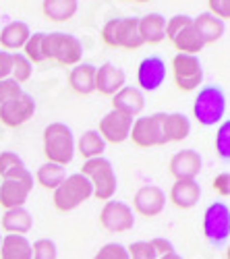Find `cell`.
<instances>
[{"mask_svg":"<svg viewBox=\"0 0 230 259\" xmlns=\"http://www.w3.org/2000/svg\"><path fill=\"white\" fill-rule=\"evenodd\" d=\"M81 175L91 183L94 199H100V201L106 203L116 195L118 179H116L114 166L108 158L100 156V158H94V160H85L81 164Z\"/></svg>","mask_w":230,"mask_h":259,"instance_id":"cell-1","label":"cell"},{"mask_svg":"<svg viewBox=\"0 0 230 259\" xmlns=\"http://www.w3.org/2000/svg\"><path fill=\"white\" fill-rule=\"evenodd\" d=\"M75 135L65 122H50L44 128V156L48 162L67 166L75 158Z\"/></svg>","mask_w":230,"mask_h":259,"instance_id":"cell-2","label":"cell"},{"mask_svg":"<svg viewBox=\"0 0 230 259\" xmlns=\"http://www.w3.org/2000/svg\"><path fill=\"white\" fill-rule=\"evenodd\" d=\"M102 41L108 48H122V50H137L143 44L139 33V19L137 17H114L106 21L102 27Z\"/></svg>","mask_w":230,"mask_h":259,"instance_id":"cell-3","label":"cell"},{"mask_svg":"<svg viewBox=\"0 0 230 259\" xmlns=\"http://www.w3.org/2000/svg\"><path fill=\"white\" fill-rule=\"evenodd\" d=\"M193 116L201 126H218L226 120V96L218 85L199 88L193 102Z\"/></svg>","mask_w":230,"mask_h":259,"instance_id":"cell-4","label":"cell"},{"mask_svg":"<svg viewBox=\"0 0 230 259\" xmlns=\"http://www.w3.org/2000/svg\"><path fill=\"white\" fill-rule=\"evenodd\" d=\"M54 193L52 197V205L56 211L60 213H71L73 209L81 207L83 203H85L87 199L94 197L91 193V183L81 175V172H77V175H71L67 177L65 181L60 183V187Z\"/></svg>","mask_w":230,"mask_h":259,"instance_id":"cell-5","label":"cell"},{"mask_svg":"<svg viewBox=\"0 0 230 259\" xmlns=\"http://www.w3.org/2000/svg\"><path fill=\"white\" fill-rule=\"evenodd\" d=\"M44 54L46 60H52L60 67H71L79 64L83 58V44L79 37L65 33V31H52L44 37Z\"/></svg>","mask_w":230,"mask_h":259,"instance_id":"cell-6","label":"cell"},{"mask_svg":"<svg viewBox=\"0 0 230 259\" xmlns=\"http://www.w3.org/2000/svg\"><path fill=\"white\" fill-rule=\"evenodd\" d=\"M203 236L212 247H224L230 239V207L224 201H214L203 213Z\"/></svg>","mask_w":230,"mask_h":259,"instance_id":"cell-7","label":"cell"},{"mask_svg":"<svg viewBox=\"0 0 230 259\" xmlns=\"http://www.w3.org/2000/svg\"><path fill=\"white\" fill-rule=\"evenodd\" d=\"M129 139L137 147H143V149L166 145V137H164V112L143 114V116L133 118Z\"/></svg>","mask_w":230,"mask_h":259,"instance_id":"cell-8","label":"cell"},{"mask_svg":"<svg viewBox=\"0 0 230 259\" xmlns=\"http://www.w3.org/2000/svg\"><path fill=\"white\" fill-rule=\"evenodd\" d=\"M170 69H172V81L174 85L185 92V94H189V92H195L201 88V83H203V64L197 56L193 54H178L172 58V64H170Z\"/></svg>","mask_w":230,"mask_h":259,"instance_id":"cell-9","label":"cell"},{"mask_svg":"<svg viewBox=\"0 0 230 259\" xmlns=\"http://www.w3.org/2000/svg\"><path fill=\"white\" fill-rule=\"evenodd\" d=\"M98 222L104 230H108L112 234H122L129 232L135 226V213L131 209V205H127L124 201H116L110 199L104 203V207L100 209Z\"/></svg>","mask_w":230,"mask_h":259,"instance_id":"cell-10","label":"cell"},{"mask_svg":"<svg viewBox=\"0 0 230 259\" xmlns=\"http://www.w3.org/2000/svg\"><path fill=\"white\" fill-rule=\"evenodd\" d=\"M166 75H168V67H166V60L162 56H145L137 67V90H141L143 94L158 92L166 81Z\"/></svg>","mask_w":230,"mask_h":259,"instance_id":"cell-11","label":"cell"},{"mask_svg":"<svg viewBox=\"0 0 230 259\" xmlns=\"http://www.w3.org/2000/svg\"><path fill=\"white\" fill-rule=\"evenodd\" d=\"M166 201H168V197L158 185H143L133 195L131 209L133 213H139L141 218H156L164 211Z\"/></svg>","mask_w":230,"mask_h":259,"instance_id":"cell-12","label":"cell"},{"mask_svg":"<svg viewBox=\"0 0 230 259\" xmlns=\"http://www.w3.org/2000/svg\"><path fill=\"white\" fill-rule=\"evenodd\" d=\"M131 124H133V118L122 114L118 110H110L108 114H104L98 122V133L100 137L112 145H120L129 139V133H131Z\"/></svg>","mask_w":230,"mask_h":259,"instance_id":"cell-13","label":"cell"},{"mask_svg":"<svg viewBox=\"0 0 230 259\" xmlns=\"http://www.w3.org/2000/svg\"><path fill=\"white\" fill-rule=\"evenodd\" d=\"M33 114H35V100L25 92L7 104H0V122L9 128L25 124L27 120L33 118Z\"/></svg>","mask_w":230,"mask_h":259,"instance_id":"cell-14","label":"cell"},{"mask_svg":"<svg viewBox=\"0 0 230 259\" xmlns=\"http://www.w3.org/2000/svg\"><path fill=\"white\" fill-rule=\"evenodd\" d=\"M35 187V179L31 181H21V179H7L0 183V207L7 209H17L25 207L29 193Z\"/></svg>","mask_w":230,"mask_h":259,"instance_id":"cell-15","label":"cell"},{"mask_svg":"<svg viewBox=\"0 0 230 259\" xmlns=\"http://www.w3.org/2000/svg\"><path fill=\"white\" fill-rule=\"evenodd\" d=\"M201 168H203V160L195 149H180V152H176L170 158V164H168V172L174 181L197 179Z\"/></svg>","mask_w":230,"mask_h":259,"instance_id":"cell-16","label":"cell"},{"mask_svg":"<svg viewBox=\"0 0 230 259\" xmlns=\"http://www.w3.org/2000/svg\"><path fill=\"white\" fill-rule=\"evenodd\" d=\"M124 81H127L124 71L112 62H104L102 67L96 69V92L102 96L112 98L116 92L124 88Z\"/></svg>","mask_w":230,"mask_h":259,"instance_id":"cell-17","label":"cell"},{"mask_svg":"<svg viewBox=\"0 0 230 259\" xmlns=\"http://www.w3.org/2000/svg\"><path fill=\"white\" fill-rule=\"evenodd\" d=\"M145 108V94L131 85H124L120 92L112 96V110H118L131 118H137Z\"/></svg>","mask_w":230,"mask_h":259,"instance_id":"cell-18","label":"cell"},{"mask_svg":"<svg viewBox=\"0 0 230 259\" xmlns=\"http://www.w3.org/2000/svg\"><path fill=\"white\" fill-rule=\"evenodd\" d=\"M201 199V187L195 179L174 181L170 189V203L178 209H193Z\"/></svg>","mask_w":230,"mask_h":259,"instance_id":"cell-19","label":"cell"},{"mask_svg":"<svg viewBox=\"0 0 230 259\" xmlns=\"http://www.w3.org/2000/svg\"><path fill=\"white\" fill-rule=\"evenodd\" d=\"M96 64L79 62L69 73V88L79 96H89L96 92Z\"/></svg>","mask_w":230,"mask_h":259,"instance_id":"cell-20","label":"cell"},{"mask_svg":"<svg viewBox=\"0 0 230 259\" xmlns=\"http://www.w3.org/2000/svg\"><path fill=\"white\" fill-rule=\"evenodd\" d=\"M29 35H31V29L27 23H23V21H11L9 25L0 27V46L11 54L21 52L25 41L29 39Z\"/></svg>","mask_w":230,"mask_h":259,"instance_id":"cell-21","label":"cell"},{"mask_svg":"<svg viewBox=\"0 0 230 259\" xmlns=\"http://www.w3.org/2000/svg\"><path fill=\"white\" fill-rule=\"evenodd\" d=\"M139 33L143 44H162L166 39V17L160 13H150L139 19Z\"/></svg>","mask_w":230,"mask_h":259,"instance_id":"cell-22","label":"cell"},{"mask_svg":"<svg viewBox=\"0 0 230 259\" xmlns=\"http://www.w3.org/2000/svg\"><path fill=\"white\" fill-rule=\"evenodd\" d=\"M5 234H17V236H27V232L33 228V218L25 207L7 209L0 220Z\"/></svg>","mask_w":230,"mask_h":259,"instance_id":"cell-23","label":"cell"},{"mask_svg":"<svg viewBox=\"0 0 230 259\" xmlns=\"http://www.w3.org/2000/svg\"><path fill=\"white\" fill-rule=\"evenodd\" d=\"M193 27L195 31L199 33V37L203 39V44H214V41H218L224 31H226V25H224V21H220L218 17L210 15V13H201L193 19Z\"/></svg>","mask_w":230,"mask_h":259,"instance_id":"cell-24","label":"cell"},{"mask_svg":"<svg viewBox=\"0 0 230 259\" xmlns=\"http://www.w3.org/2000/svg\"><path fill=\"white\" fill-rule=\"evenodd\" d=\"M191 135V120L180 112H164V137L166 143H180Z\"/></svg>","mask_w":230,"mask_h":259,"instance_id":"cell-25","label":"cell"},{"mask_svg":"<svg viewBox=\"0 0 230 259\" xmlns=\"http://www.w3.org/2000/svg\"><path fill=\"white\" fill-rule=\"evenodd\" d=\"M79 9V0H41V15L52 23H65L73 19Z\"/></svg>","mask_w":230,"mask_h":259,"instance_id":"cell-26","label":"cell"},{"mask_svg":"<svg viewBox=\"0 0 230 259\" xmlns=\"http://www.w3.org/2000/svg\"><path fill=\"white\" fill-rule=\"evenodd\" d=\"M0 259H31V243L27 236L5 234L0 243Z\"/></svg>","mask_w":230,"mask_h":259,"instance_id":"cell-27","label":"cell"},{"mask_svg":"<svg viewBox=\"0 0 230 259\" xmlns=\"http://www.w3.org/2000/svg\"><path fill=\"white\" fill-rule=\"evenodd\" d=\"M75 152L83 160L100 158V156H104V152H106V141L100 137L98 131H85L75 141Z\"/></svg>","mask_w":230,"mask_h":259,"instance_id":"cell-28","label":"cell"},{"mask_svg":"<svg viewBox=\"0 0 230 259\" xmlns=\"http://www.w3.org/2000/svg\"><path fill=\"white\" fill-rule=\"evenodd\" d=\"M170 44L176 48L178 54H193V56H197V54L205 48L203 39H201L199 33L195 31L193 23H191L189 27H185L182 31H178V33L170 39Z\"/></svg>","mask_w":230,"mask_h":259,"instance_id":"cell-29","label":"cell"},{"mask_svg":"<svg viewBox=\"0 0 230 259\" xmlns=\"http://www.w3.org/2000/svg\"><path fill=\"white\" fill-rule=\"evenodd\" d=\"M69 175H67V170L65 166H58V164H52V162H46V164H41L37 168V175L33 177L35 183L41 187V189H46V191H56L60 187V183L65 181Z\"/></svg>","mask_w":230,"mask_h":259,"instance_id":"cell-30","label":"cell"},{"mask_svg":"<svg viewBox=\"0 0 230 259\" xmlns=\"http://www.w3.org/2000/svg\"><path fill=\"white\" fill-rule=\"evenodd\" d=\"M27 166L23 162L19 154L15 152H0V179L7 181V179H15L23 172Z\"/></svg>","mask_w":230,"mask_h":259,"instance_id":"cell-31","label":"cell"},{"mask_svg":"<svg viewBox=\"0 0 230 259\" xmlns=\"http://www.w3.org/2000/svg\"><path fill=\"white\" fill-rule=\"evenodd\" d=\"M44 31H35L29 35V39L25 41L23 46V56L31 62V64H39V62H46V54H44Z\"/></svg>","mask_w":230,"mask_h":259,"instance_id":"cell-32","label":"cell"},{"mask_svg":"<svg viewBox=\"0 0 230 259\" xmlns=\"http://www.w3.org/2000/svg\"><path fill=\"white\" fill-rule=\"evenodd\" d=\"M33 75V64L23 56V52H13V67H11V79H15L19 85L29 81Z\"/></svg>","mask_w":230,"mask_h":259,"instance_id":"cell-33","label":"cell"},{"mask_svg":"<svg viewBox=\"0 0 230 259\" xmlns=\"http://www.w3.org/2000/svg\"><path fill=\"white\" fill-rule=\"evenodd\" d=\"M216 154L224 162L230 160V122H228V118L218 124V131H216Z\"/></svg>","mask_w":230,"mask_h":259,"instance_id":"cell-34","label":"cell"},{"mask_svg":"<svg viewBox=\"0 0 230 259\" xmlns=\"http://www.w3.org/2000/svg\"><path fill=\"white\" fill-rule=\"evenodd\" d=\"M56 257H58V249L54 241L37 239L35 243H31V259H56Z\"/></svg>","mask_w":230,"mask_h":259,"instance_id":"cell-35","label":"cell"},{"mask_svg":"<svg viewBox=\"0 0 230 259\" xmlns=\"http://www.w3.org/2000/svg\"><path fill=\"white\" fill-rule=\"evenodd\" d=\"M127 255L129 259H158L154 247L150 241H135L127 247Z\"/></svg>","mask_w":230,"mask_h":259,"instance_id":"cell-36","label":"cell"},{"mask_svg":"<svg viewBox=\"0 0 230 259\" xmlns=\"http://www.w3.org/2000/svg\"><path fill=\"white\" fill-rule=\"evenodd\" d=\"M191 23H193V19L189 15H172L170 19H166V39H172L178 31L189 27Z\"/></svg>","mask_w":230,"mask_h":259,"instance_id":"cell-37","label":"cell"},{"mask_svg":"<svg viewBox=\"0 0 230 259\" xmlns=\"http://www.w3.org/2000/svg\"><path fill=\"white\" fill-rule=\"evenodd\" d=\"M21 94H23V90H21V85L15 79H11V77L0 79V104H7L11 100L19 98Z\"/></svg>","mask_w":230,"mask_h":259,"instance_id":"cell-38","label":"cell"},{"mask_svg":"<svg viewBox=\"0 0 230 259\" xmlns=\"http://www.w3.org/2000/svg\"><path fill=\"white\" fill-rule=\"evenodd\" d=\"M94 259H129L127 255V247L120 245V243H108L104 245L96 255Z\"/></svg>","mask_w":230,"mask_h":259,"instance_id":"cell-39","label":"cell"},{"mask_svg":"<svg viewBox=\"0 0 230 259\" xmlns=\"http://www.w3.org/2000/svg\"><path fill=\"white\" fill-rule=\"evenodd\" d=\"M207 13L218 17L220 21H228L230 19V0H207Z\"/></svg>","mask_w":230,"mask_h":259,"instance_id":"cell-40","label":"cell"},{"mask_svg":"<svg viewBox=\"0 0 230 259\" xmlns=\"http://www.w3.org/2000/svg\"><path fill=\"white\" fill-rule=\"evenodd\" d=\"M214 191L220 197H228L230 195V175L228 172H222L214 179Z\"/></svg>","mask_w":230,"mask_h":259,"instance_id":"cell-41","label":"cell"},{"mask_svg":"<svg viewBox=\"0 0 230 259\" xmlns=\"http://www.w3.org/2000/svg\"><path fill=\"white\" fill-rule=\"evenodd\" d=\"M150 243H152V247H154V251H156L158 257L168 255V253H174V245H172L168 239H164V236H156V239H152Z\"/></svg>","mask_w":230,"mask_h":259,"instance_id":"cell-42","label":"cell"},{"mask_svg":"<svg viewBox=\"0 0 230 259\" xmlns=\"http://www.w3.org/2000/svg\"><path fill=\"white\" fill-rule=\"evenodd\" d=\"M11 67H13V54L7 50H0V79L11 77Z\"/></svg>","mask_w":230,"mask_h":259,"instance_id":"cell-43","label":"cell"},{"mask_svg":"<svg viewBox=\"0 0 230 259\" xmlns=\"http://www.w3.org/2000/svg\"><path fill=\"white\" fill-rule=\"evenodd\" d=\"M158 259H182V257L174 251V253H168V255H162V257H158Z\"/></svg>","mask_w":230,"mask_h":259,"instance_id":"cell-44","label":"cell"},{"mask_svg":"<svg viewBox=\"0 0 230 259\" xmlns=\"http://www.w3.org/2000/svg\"><path fill=\"white\" fill-rule=\"evenodd\" d=\"M124 3H137V5H145V3H150V0H124Z\"/></svg>","mask_w":230,"mask_h":259,"instance_id":"cell-45","label":"cell"},{"mask_svg":"<svg viewBox=\"0 0 230 259\" xmlns=\"http://www.w3.org/2000/svg\"><path fill=\"white\" fill-rule=\"evenodd\" d=\"M0 243H3V234H0Z\"/></svg>","mask_w":230,"mask_h":259,"instance_id":"cell-46","label":"cell"}]
</instances>
